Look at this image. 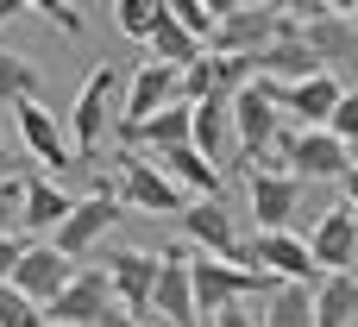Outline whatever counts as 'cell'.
<instances>
[{
  "label": "cell",
  "instance_id": "cell-1",
  "mask_svg": "<svg viewBox=\"0 0 358 327\" xmlns=\"http://www.w3.org/2000/svg\"><path fill=\"white\" fill-rule=\"evenodd\" d=\"M189 290H195V315L208 327L214 315H227V309H239V302H252V296H271L277 284H271L264 271H252V265H227V258L189 252Z\"/></svg>",
  "mask_w": 358,
  "mask_h": 327
},
{
  "label": "cell",
  "instance_id": "cell-2",
  "mask_svg": "<svg viewBox=\"0 0 358 327\" xmlns=\"http://www.w3.org/2000/svg\"><path fill=\"white\" fill-rule=\"evenodd\" d=\"M283 38V6L271 0H214V57H258Z\"/></svg>",
  "mask_w": 358,
  "mask_h": 327
},
{
  "label": "cell",
  "instance_id": "cell-3",
  "mask_svg": "<svg viewBox=\"0 0 358 327\" xmlns=\"http://www.w3.org/2000/svg\"><path fill=\"white\" fill-rule=\"evenodd\" d=\"M94 265L107 271V290H113L120 315H126L132 327H145V321H151V290H157V252H138V246H113V252H101Z\"/></svg>",
  "mask_w": 358,
  "mask_h": 327
},
{
  "label": "cell",
  "instance_id": "cell-4",
  "mask_svg": "<svg viewBox=\"0 0 358 327\" xmlns=\"http://www.w3.org/2000/svg\"><path fill=\"white\" fill-rule=\"evenodd\" d=\"M120 164V208H138V214H182L189 208V195L157 170V158H145V151H120L113 158Z\"/></svg>",
  "mask_w": 358,
  "mask_h": 327
},
{
  "label": "cell",
  "instance_id": "cell-5",
  "mask_svg": "<svg viewBox=\"0 0 358 327\" xmlns=\"http://www.w3.org/2000/svg\"><path fill=\"white\" fill-rule=\"evenodd\" d=\"M113 221H120V195H113V189L101 183L94 195H82V202H76V208L63 214V227H57V233H50L44 246H50V252H63L69 265H82L88 252H101V233H107Z\"/></svg>",
  "mask_w": 358,
  "mask_h": 327
},
{
  "label": "cell",
  "instance_id": "cell-6",
  "mask_svg": "<svg viewBox=\"0 0 358 327\" xmlns=\"http://www.w3.org/2000/svg\"><path fill=\"white\" fill-rule=\"evenodd\" d=\"M227 107H233V139H239L245 164H264V158L277 151V139H283V107L271 101V88H264V82L239 88Z\"/></svg>",
  "mask_w": 358,
  "mask_h": 327
},
{
  "label": "cell",
  "instance_id": "cell-7",
  "mask_svg": "<svg viewBox=\"0 0 358 327\" xmlns=\"http://www.w3.org/2000/svg\"><path fill=\"white\" fill-rule=\"evenodd\" d=\"M277 151L289 158V176H296V183H340V176L352 170V151H346L334 132H321V126H315V132H302V126L289 132V126H283Z\"/></svg>",
  "mask_w": 358,
  "mask_h": 327
},
{
  "label": "cell",
  "instance_id": "cell-8",
  "mask_svg": "<svg viewBox=\"0 0 358 327\" xmlns=\"http://www.w3.org/2000/svg\"><path fill=\"white\" fill-rule=\"evenodd\" d=\"M302 246H308V265L321 277H358V214L346 202H334Z\"/></svg>",
  "mask_w": 358,
  "mask_h": 327
},
{
  "label": "cell",
  "instance_id": "cell-9",
  "mask_svg": "<svg viewBox=\"0 0 358 327\" xmlns=\"http://www.w3.org/2000/svg\"><path fill=\"white\" fill-rule=\"evenodd\" d=\"M245 202H252L258 233H289V221L302 208V183L277 164H258V170H245Z\"/></svg>",
  "mask_w": 358,
  "mask_h": 327
},
{
  "label": "cell",
  "instance_id": "cell-10",
  "mask_svg": "<svg viewBox=\"0 0 358 327\" xmlns=\"http://www.w3.org/2000/svg\"><path fill=\"white\" fill-rule=\"evenodd\" d=\"M107 309H120L113 290H107V271H101V265H82V271L63 284V296L44 302V327H101Z\"/></svg>",
  "mask_w": 358,
  "mask_h": 327
},
{
  "label": "cell",
  "instance_id": "cell-11",
  "mask_svg": "<svg viewBox=\"0 0 358 327\" xmlns=\"http://www.w3.org/2000/svg\"><path fill=\"white\" fill-rule=\"evenodd\" d=\"M145 327H201L195 290H189V246L157 252V290H151V321Z\"/></svg>",
  "mask_w": 358,
  "mask_h": 327
},
{
  "label": "cell",
  "instance_id": "cell-12",
  "mask_svg": "<svg viewBox=\"0 0 358 327\" xmlns=\"http://www.w3.org/2000/svg\"><path fill=\"white\" fill-rule=\"evenodd\" d=\"M113 88H120V69H113V63H101V69L82 82V95H76V107H69V151H76V164L101 151V132H107V101H113Z\"/></svg>",
  "mask_w": 358,
  "mask_h": 327
},
{
  "label": "cell",
  "instance_id": "cell-13",
  "mask_svg": "<svg viewBox=\"0 0 358 327\" xmlns=\"http://www.w3.org/2000/svg\"><path fill=\"white\" fill-rule=\"evenodd\" d=\"M239 265L264 271L271 284H321V271L308 265V246L296 233H252V246H239Z\"/></svg>",
  "mask_w": 358,
  "mask_h": 327
},
{
  "label": "cell",
  "instance_id": "cell-14",
  "mask_svg": "<svg viewBox=\"0 0 358 327\" xmlns=\"http://www.w3.org/2000/svg\"><path fill=\"white\" fill-rule=\"evenodd\" d=\"M182 101V69H164V63H138L132 76H126V107H120V132L126 126H145L151 113H164V107H176Z\"/></svg>",
  "mask_w": 358,
  "mask_h": 327
},
{
  "label": "cell",
  "instance_id": "cell-15",
  "mask_svg": "<svg viewBox=\"0 0 358 327\" xmlns=\"http://www.w3.org/2000/svg\"><path fill=\"white\" fill-rule=\"evenodd\" d=\"M176 221H182V239H189V252L239 265V227H233L227 202H189V208H182Z\"/></svg>",
  "mask_w": 358,
  "mask_h": 327
},
{
  "label": "cell",
  "instance_id": "cell-16",
  "mask_svg": "<svg viewBox=\"0 0 358 327\" xmlns=\"http://www.w3.org/2000/svg\"><path fill=\"white\" fill-rule=\"evenodd\" d=\"M252 76H258V82H271V88H296V82L327 76V69H321V63H315V50L302 44V32L283 19V38H277L271 50H258V57H252Z\"/></svg>",
  "mask_w": 358,
  "mask_h": 327
},
{
  "label": "cell",
  "instance_id": "cell-17",
  "mask_svg": "<svg viewBox=\"0 0 358 327\" xmlns=\"http://www.w3.org/2000/svg\"><path fill=\"white\" fill-rule=\"evenodd\" d=\"M13 120H19V139H25V151H31L38 164H50V176L76 170L69 132H63V126L50 120V107H44V101H25V107H13Z\"/></svg>",
  "mask_w": 358,
  "mask_h": 327
},
{
  "label": "cell",
  "instance_id": "cell-18",
  "mask_svg": "<svg viewBox=\"0 0 358 327\" xmlns=\"http://www.w3.org/2000/svg\"><path fill=\"white\" fill-rule=\"evenodd\" d=\"M76 271H82V265H69L63 252H50V246L38 239V246H25V258H19V271H13V290H19L25 302H38V309H44V302H57V296H63V284H69Z\"/></svg>",
  "mask_w": 358,
  "mask_h": 327
},
{
  "label": "cell",
  "instance_id": "cell-19",
  "mask_svg": "<svg viewBox=\"0 0 358 327\" xmlns=\"http://www.w3.org/2000/svg\"><path fill=\"white\" fill-rule=\"evenodd\" d=\"M264 88H271V82H264ZM340 95H346V82H340V76H308V82H296V88H271V101H277L283 113H296V120H302V132L327 126V113L340 107Z\"/></svg>",
  "mask_w": 358,
  "mask_h": 327
},
{
  "label": "cell",
  "instance_id": "cell-20",
  "mask_svg": "<svg viewBox=\"0 0 358 327\" xmlns=\"http://www.w3.org/2000/svg\"><path fill=\"white\" fill-rule=\"evenodd\" d=\"M69 208H76V195H63V189L50 183V170L19 183V227H25V233H44V239H50Z\"/></svg>",
  "mask_w": 358,
  "mask_h": 327
},
{
  "label": "cell",
  "instance_id": "cell-21",
  "mask_svg": "<svg viewBox=\"0 0 358 327\" xmlns=\"http://www.w3.org/2000/svg\"><path fill=\"white\" fill-rule=\"evenodd\" d=\"M296 32H302V44L315 50V63H321L327 76H334L340 63H358V25L340 13V6H334L327 19H315V25H296Z\"/></svg>",
  "mask_w": 358,
  "mask_h": 327
},
{
  "label": "cell",
  "instance_id": "cell-22",
  "mask_svg": "<svg viewBox=\"0 0 358 327\" xmlns=\"http://www.w3.org/2000/svg\"><path fill=\"white\" fill-rule=\"evenodd\" d=\"M157 170L189 195V202H220V170L195 151V145H176V151H157Z\"/></svg>",
  "mask_w": 358,
  "mask_h": 327
},
{
  "label": "cell",
  "instance_id": "cell-23",
  "mask_svg": "<svg viewBox=\"0 0 358 327\" xmlns=\"http://www.w3.org/2000/svg\"><path fill=\"white\" fill-rule=\"evenodd\" d=\"M195 151H201V158H208L214 170L239 158V139H233V107H227L220 95L195 107Z\"/></svg>",
  "mask_w": 358,
  "mask_h": 327
},
{
  "label": "cell",
  "instance_id": "cell-24",
  "mask_svg": "<svg viewBox=\"0 0 358 327\" xmlns=\"http://www.w3.org/2000/svg\"><path fill=\"white\" fill-rule=\"evenodd\" d=\"M145 44H151V63H164V69H189V63H201V44L170 19V6L157 13V25H151V38H145Z\"/></svg>",
  "mask_w": 358,
  "mask_h": 327
},
{
  "label": "cell",
  "instance_id": "cell-25",
  "mask_svg": "<svg viewBox=\"0 0 358 327\" xmlns=\"http://www.w3.org/2000/svg\"><path fill=\"white\" fill-rule=\"evenodd\" d=\"M264 327H315V284H277L264 296Z\"/></svg>",
  "mask_w": 358,
  "mask_h": 327
},
{
  "label": "cell",
  "instance_id": "cell-26",
  "mask_svg": "<svg viewBox=\"0 0 358 327\" xmlns=\"http://www.w3.org/2000/svg\"><path fill=\"white\" fill-rule=\"evenodd\" d=\"M358 315V277H321L315 284V327H352Z\"/></svg>",
  "mask_w": 358,
  "mask_h": 327
},
{
  "label": "cell",
  "instance_id": "cell-27",
  "mask_svg": "<svg viewBox=\"0 0 358 327\" xmlns=\"http://www.w3.org/2000/svg\"><path fill=\"white\" fill-rule=\"evenodd\" d=\"M38 63L31 57H19V50H0V107H25V101H38Z\"/></svg>",
  "mask_w": 358,
  "mask_h": 327
},
{
  "label": "cell",
  "instance_id": "cell-28",
  "mask_svg": "<svg viewBox=\"0 0 358 327\" xmlns=\"http://www.w3.org/2000/svg\"><path fill=\"white\" fill-rule=\"evenodd\" d=\"M164 6H170V19H176L195 44H208V38H214V0H164Z\"/></svg>",
  "mask_w": 358,
  "mask_h": 327
},
{
  "label": "cell",
  "instance_id": "cell-29",
  "mask_svg": "<svg viewBox=\"0 0 358 327\" xmlns=\"http://www.w3.org/2000/svg\"><path fill=\"white\" fill-rule=\"evenodd\" d=\"M157 13H164V0H120V6H113V19H120L126 38H151Z\"/></svg>",
  "mask_w": 358,
  "mask_h": 327
},
{
  "label": "cell",
  "instance_id": "cell-30",
  "mask_svg": "<svg viewBox=\"0 0 358 327\" xmlns=\"http://www.w3.org/2000/svg\"><path fill=\"white\" fill-rule=\"evenodd\" d=\"M0 327H44V309L25 302L13 284H0Z\"/></svg>",
  "mask_w": 358,
  "mask_h": 327
},
{
  "label": "cell",
  "instance_id": "cell-31",
  "mask_svg": "<svg viewBox=\"0 0 358 327\" xmlns=\"http://www.w3.org/2000/svg\"><path fill=\"white\" fill-rule=\"evenodd\" d=\"M321 132H334L346 151L358 145V88H346V95H340V107L327 113V126H321Z\"/></svg>",
  "mask_w": 358,
  "mask_h": 327
},
{
  "label": "cell",
  "instance_id": "cell-32",
  "mask_svg": "<svg viewBox=\"0 0 358 327\" xmlns=\"http://www.w3.org/2000/svg\"><path fill=\"white\" fill-rule=\"evenodd\" d=\"M182 101H189V107L214 101V57H208V50H201V63H189V69H182Z\"/></svg>",
  "mask_w": 358,
  "mask_h": 327
},
{
  "label": "cell",
  "instance_id": "cell-33",
  "mask_svg": "<svg viewBox=\"0 0 358 327\" xmlns=\"http://www.w3.org/2000/svg\"><path fill=\"white\" fill-rule=\"evenodd\" d=\"M31 13H44V19H50L63 38H82V6H69V0H38Z\"/></svg>",
  "mask_w": 358,
  "mask_h": 327
},
{
  "label": "cell",
  "instance_id": "cell-34",
  "mask_svg": "<svg viewBox=\"0 0 358 327\" xmlns=\"http://www.w3.org/2000/svg\"><path fill=\"white\" fill-rule=\"evenodd\" d=\"M19 258H25V239H19V233H0V284H13Z\"/></svg>",
  "mask_w": 358,
  "mask_h": 327
},
{
  "label": "cell",
  "instance_id": "cell-35",
  "mask_svg": "<svg viewBox=\"0 0 358 327\" xmlns=\"http://www.w3.org/2000/svg\"><path fill=\"white\" fill-rule=\"evenodd\" d=\"M208 327H252V302H239V309H227V315H214Z\"/></svg>",
  "mask_w": 358,
  "mask_h": 327
},
{
  "label": "cell",
  "instance_id": "cell-36",
  "mask_svg": "<svg viewBox=\"0 0 358 327\" xmlns=\"http://www.w3.org/2000/svg\"><path fill=\"white\" fill-rule=\"evenodd\" d=\"M340 183H346V208H352V214H358V158H352V170H346Z\"/></svg>",
  "mask_w": 358,
  "mask_h": 327
},
{
  "label": "cell",
  "instance_id": "cell-37",
  "mask_svg": "<svg viewBox=\"0 0 358 327\" xmlns=\"http://www.w3.org/2000/svg\"><path fill=\"white\" fill-rule=\"evenodd\" d=\"M13 13H25V6H19V0H0V25H6Z\"/></svg>",
  "mask_w": 358,
  "mask_h": 327
},
{
  "label": "cell",
  "instance_id": "cell-38",
  "mask_svg": "<svg viewBox=\"0 0 358 327\" xmlns=\"http://www.w3.org/2000/svg\"><path fill=\"white\" fill-rule=\"evenodd\" d=\"M6 158H13V151H6V132H0V170H6Z\"/></svg>",
  "mask_w": 358,
  "mask_h": 327
},
{
  "label": "cell",
  "instance_id": "cell-39",
  "mask_svg": "<svg viewBox=\"0 0 358 327\" xmlns=\"http://www.w3.org/2000/svg\"><path fill=\"white\" fill-rule=\"evenodd\" d=\"M352 88H358V82H352Z\"/></svg>",
  "mask_w": 358,
  "mask_h": 327
}]
</instances>
